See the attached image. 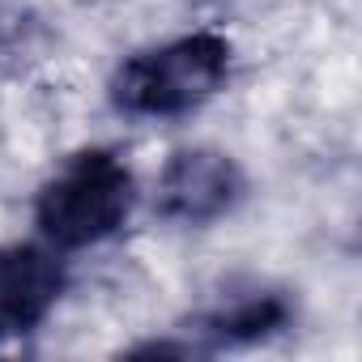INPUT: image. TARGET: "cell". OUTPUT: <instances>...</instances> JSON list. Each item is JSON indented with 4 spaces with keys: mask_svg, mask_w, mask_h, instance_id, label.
I'll list each match as a JSON object with an SVG mask.
<instances>
[{
    "mask_svg": "<svg viewBox=\"0 0 362 362\" xmlns=\"http://www.w3.org/2000/svg\"><path fill=\"white\" fill-rule=\"evenodd\" d=\"M281 320H286V307L277 298H256V303H243L239 311H230L222 320V332L226 337H264Z\"/></svg>",
    "mask_w": 362,
    "mask_h": 362,
    "instance_id": "obj_5",
    "label": "cell"
},
{
    "mask_svg": "<svg viewBox=\"0 0 362 362\" xmlns=\"http://www.w3.org/2000/svg\"><path fill=\"white\" fill-rule=\"evenodd\" d=\"M60 264L39 247H0V337L30 332L60 298Z\"/></svg>",
    "mask_w": 362,
    "mask_h": 362,
    "instance_id": "obj_4",
    "label": "cell"
},
{
    "mask_svg": "<svg viewBox=\"0 0 362 362\" xmlns=\"http://www.w3.org/2000/svg\"><path fill=\"white\" fill-rule=\"evenodd\" d=\"M128 209H132L128 166L107 149H90V153H77L43 188L39 226L60 247H86L119 230Z\"/></svg>",
    "mask_w": 362,
    "mask_h": 362,
    "instance_id": "obj_1",
    "label": "cell"
},
{
    "mask_svg": "<svg viewBox=\"0 0 362 362\" xmlns=\"http://www.w3.org/2000/svg\"><path fill=\"white\" fill-rule=\"evenodd\" d=\"M243 179L222 153H179L162 175V214L179 222H209L235 205Z\"/></svg>",
    "mask_w": 362,
    "mask_h": 362,
    "instance_id": "obj_3",
    "label": "cell"
},
{
    "mask_svg": "<svg viewBox=\"0 0 362 362\" xmlns=\"http://www.w3.org/2000/svg\"><path fill=\"white\" fill-rule=\"evenodd\" d=\"M230 64V47L218 35H192L162 52L136 56L115 81V98L132 115H179L205 103Z\"/></svg>",
    "mask_w": 362,
    "mask_h": 362,
    "instance_id": "obj_2",
    "label": "cell"
}]
</instances>
